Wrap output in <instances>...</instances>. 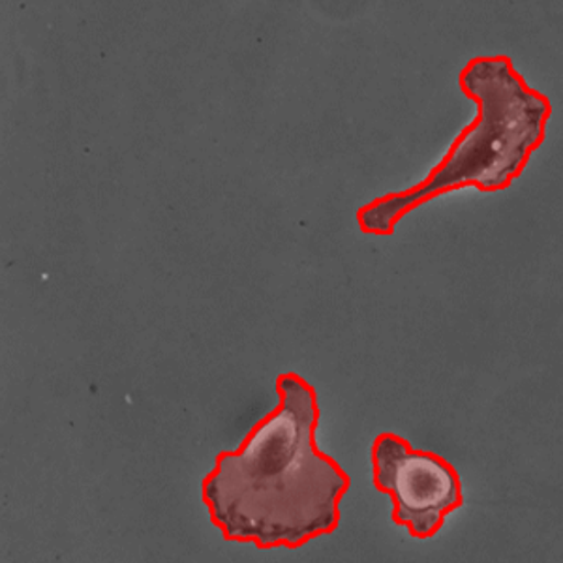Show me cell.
Returning <instances> with one entry per match:
<instances>
[{"instance_id":"obj_1","label":"cell","mask_w":563,"mask_h":563,"mask_svg":"<svg viewBox=\"0 0 563 563\" xmlns=\"http://www.w3.org/2000/svg\"><path fill=\"white\" fill-rule=\"evenodd\" d=\"M280 402L257 422L239 451L217 456L201 485L212 525L228 541L262 551L299 549L339 528L350 475L316 448L318 404L305 379L278 378Z\"/></svg>"},{"instance_id":"obj_2","label":"cell","mask_w":563,"mask_h":563,"mask_svg":"<svg viewBox=\"0 0 563 563\" xmlns=\"http://www.w3.org/2000/svg\"><path fill=\"white\" fill-rule=\"evenodd\" d=\"M459 81L477 106L474 122L462 130L421 185L363 207L357 214L361 230L390 235L406 212L435 196L466 186L498 192L525 172L547 134L551 100L526 84L506 55L472 58Z\"/></svg>"},{"instance_id":"obj_3","label":"cell","mask_w":563,"mask_h":563,"mask_svg":"<svg viewBox=\"0 0 563 563\" xmlns=\"http://www.w3.org/2000/svg\"><path fill=\"white\" fill-rule=\"evenodd\" d=\"M374 485L395 504L393 520L417 539L434 538L449 512L464 504L461 475L445 459L417 451L400 435L384 432L372 443Z\"/></svg>"}]
</instances>
